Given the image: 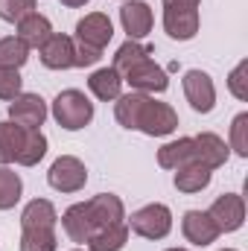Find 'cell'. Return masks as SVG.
Instances as JSON below:
<instances>
[{"instance_id":"6da1fadb","label":"cell","mask_w":248,"mask_h":251,"mask_svg":"<svg viewBox=\"0 0 248 251\" xmlns=\"http://www.w3.org/2000/svg\"><path fill=\"white\" fill-rule=\"evenodd\" d=\"M53 120L67 128V131H79V128H85V126L94 120V102L82 94V91H76V88H67L62 91L56 100H53Z\"/></svg>"},{"instance_id":"7a4b0ae2","label":"cell","mask_w":248,"mask_h":251,"mask_svg":"<svg viewBox=\"0 0 248 251\" xmlns=\"http://www.w3.org/2000/svg\"><path fill=\"white\" fill-rule=\"evenodd\" d=\"M125 225H128V231H134L143 240H164L173 231V210L167 204L155 201V204H146V207L134 210L125 219Z\"/></svg>"},{"instance_id":"3957f363","label":"cell","mask_w":248,"mask_h":251,"mask_svg":"<svg viewBox=\"0 0 248 251\" xmlns=\"http://www.w3.org/2000/svg\"><path fill=\"white\" fill-rule=\"evenodd\" d=\"M178 128V114L170 102H158L155 97L146 100L140 117H137V131L149 134V137H167Z\"/></svg>"},{"instance_id":"277c9868","label":"cell","mask_w":248,"mask_h":251,"mask_svg":"<svg viewBox=\"0 0 248 251\" xmlns=\"http://www.w3.org/2000/svg\"><path fill=\"white\" fill-rule=\"evenodd\" d=\"M123 82L131 85V91H140V94H149V97L152 94H164L170 88L167 70L155 62V59H143V62H137L134 67H128L123 73Z\"/></svg>"},{"instance_id":"5b68a950","label":"cell","mask_w":248,"mask_h":251,"mask_svg":"<svg viewBox=\"0 0 248 251\" xmlns=\"http://www.w3.org/2000/svg\"><path fill=\"white\" fill-rule=\"evenodd\" d=\"M47 181L50 187L59 190V193H79V190L88 184V170L79 158L73 155H62L53 161L50 173H47Z\"/></svg>"},{"instance_id":"8992f818","label":"cell","mask_w":248,"mask_h":251,"mask_svg":"<svg viewBox=\"0 0 248 251\" xmlns=\"http://www.w3.org/2000/svg\"><path fill=\"white\" fill-rule=\"evenodd\" d=\"M207 216L213 219V225L219 228V234L240 231L243 222H246V199H243L240 193H222V196L210 204Z\"/></svg>"},{"instance_id":"52a82bcc","label":"cell","mask_w":248,"mask_h":251,"mask_svg":"<svg viewBox=\"0 0 248 251\" xmlns=\"http://www.w3.org/2000/svg\"><path fill=\"white\" fill-rule=\"evenodd\" d=\"M184 97L193 111L210 114L216 108V85L204 70H187L184 73Z\"/></svg>"},{"instance_id":"ba28073f","label":"cell","mask_w":248,"mask_h":251,"mask_svg":"<svg viewBox=\"0 0 248 251\" xmlns=\"http://www.w3.org/2000/svg\"><path fill=\"white\" fill-rule=\"evenodd\" d=\"M85 210L94 222V231L97 228H111V225H123L125 222V207L120 201V196L114 193H99L94 199L85 201Z\"/></svg>"},{"instance_id":"9c48e42d","label":"cell","mask_w":248,"mask_h":251,"mask_svg":"<svg viewBox=\"0 0 248 251\" xmlns=\"http://www.w3.org/2000/svg\"><path fill=\"white\" fill-rule=\"evenodd\" d=\"M9 120L21 128H41L47 120V102L38 94H18L9 102Z\"/></svg>"},{"instance_id":"30bf717a","label":"cell","mask_w":248,"mask_h":251,"mask_svg":"<svg viewBox=\"0 0 248 251\" xmlns=\"http://www.w3.org/2000/svg\"><path fill=\"white\" fill-rule=\"evenodd\" d=\"M111 38H114V24L105 12H91L76 24V41H82L88 47L105 50Z\"/></svg>"},{"instance_id":"8fae6325","label":"cell","mask_w":248,"mask_h":251,"mask_svg":"<svg viewBox=\"0 0 248 251\" xmlns=\"http://www.w3.org/2000/svg\"><path fill=\"white\" fill-rule=\"evenodd\" d=\"M120 24H123V32L131 41L146 38L152 32V24H155L149 3H143V0H123V6H120Z\"/></svg>"},{"instance_id":"7c38bea8","label":"cell","mask_w":248,"mask_h":251,"mask_svg":"<svg viewBox=\"0 0 248 251\" xmlns=\"http://www.w3.org/2000/svg\"><path fill=\"white\" fill-rule=\"evenodd\" d=\"M164 29L173 41H190L198 32V9L193 6H164Z\"/></svg>"},{"instance_id":"4fadbf2b","label":"cell","mask_w":248,"mask_h":251,"mask_svg":"<svg viewBox=\"0 0 248 251\" xmlns=\"http://www.w3.org/2000/svg\"><path fill=\"white\" fill-rule=\"evenodd\" d=\"M38 53H41V64L44 67H50V70H67L76 62V41L70 35L53 32Z\"/></svg>"},{"instance_id":"5bb4252c","label":"cell","mask_w":248,"mask_h":251,"mask_svg":"<svg viewBox=\"0 0 248 251\" xmlns=\"http://www.w3.org/2000/svg\"><path fill=\"white\" fill-rule=\"evenodd\" d=\"M181 234H184L187 243L204 249L210 243H216L219 237V228L213 225V219L207 216V210H187L184 219H181Z\"/></svg>"},{"instance_id":"9a60e30c","label":"cell","mask_w":248,"mask_h":251,"mask_svg":"<svg viewBox=\"0 0 248 251\" xmlns=\"http://www.w3.org/2000/svg\"><path fill=\"white\" fill-rule=\"evenodd\" d=\"M193 146H196V161L204 164L207 170H219V167H225V161H228V155H231L228 143H225L219 134H213V131H201V134H196V137H193Z\"/></svg>"},{"instance_id":"2e32d148","label":"cell","mask_w":248,"mask_h":251,"mask_svg":"<svg viewBox=\"0 0 248 251\" xmlns=\"http://www.w3.org/2000/svg\"><path fill=\"white\" fill-rule=\"evenodd\" d=\"M50 35H53V24H50L44 15H38V12H29L26 18L18 21V38H21L29 50H41Z\"/></svg>"},{"instance_id":"e0dca14e","label":"cell","mask_w":248,"mask_h":251,"mask_svg":"<svg viewBox=\"0 0 248 251\" xmlns=\"http://www.w3.org/2000/svg\"><path fill=\"white\" fill-rule=\"evenodd\" d=\"M196 161V146H193V137H178V140H170L158 149V164L164 170H181L187 164Z\"/></svg>"},{"instance_id":"ac0fdd59","label":"cell","mask_w":248,"mask_h":251,"mask_svg":"<svg viewBox=\"0 0 248 251\" xmlns=\"http://www.w3.org/2000/svg\"><path fill=\"white\" fill-rule=\"evenodd\" d=\"M88 88H91V94H94L97 100H102V102H114V100L123 94V76H120L114 67H99V70L91 73Z\"/></svg>"},{"instance_id":"d6986e66","label":"cell","mask_w":248,"mask_h":251,"mask_svg":"<svg viewBox=\"0 0 248 251\" xmlns=\"http://www.w3.org/2000/svg\"><path fill=\"white\" fill-rule=\"evenodd\" d=\"M62 228L73 243H88V237L94 234V222H91V216H88V210H85V201L70 204V207L64 210L62 213Z\"/></svg>"},{"instance_id":"ffe728a7","label":"cell","mask_w":248,"mask_h":251,"mask_svg":"<svg viewBox=\"0 0 248 251\" xmlns=\"http://www.w3.org/2000/svg\"><path fill=\"white\" fill-rule=\"evenodd\" d=\"M210 178H213V170H207L204 164H198V161H193V164H187L181 170H175V190L178 193H187V196H193V193H201V190L210 184Z\"/></svg>"},{"instance_id":"44dd1931","label":"cell","mask_w":248,"mask_h":251,"mask_svg":"<svg viewBox=\"0 0 248 251\" xmlns=\"http://www.w3.org/2000/svg\"><path fill=\"white\" fill-rule=\"evenodd\" d=\"M146 100H149V94H140V91L120 94V97L114 100V117H117V123L123 126V128H131V131H134V128H137V117H140Z\"/></svg>"},{"instance_id":"7402d4cb","label":"cell","mask_w":248,"mask_h":251,"mask_svg":"<svg viewBox=\"0 0 248 251\" xmlns=\"http://www.w3.org/2000/svg\"><path fill=\"white\" fill-rule=\"evenodd\" d=\"M56 222L59 213L47 199H32L21 213V228H56Z\"/></svg>"},{"instance_id":"603a6c76","label":"cell","mask_w":248,"mask_h":251,"mask_svg":"<svg viewBox=\"0 0 248 251\" xmlns=\"http://www.w3.org/2000/svg\"><path fill=\"white\" fill-rule=\"evenodd\" d=\"M128 243V225H111V228H97L88 237V251H123Z\"/></svg>"},{"instance_id":"cb8c5ba5","label":"cell","mask_w":248,"mask_h":251,"mask_svg":"<svg viewBox=\"0 0 248 251\" xmlns=\"http://www.w3.org/2000/svg\"><path fill=\"white\" fill-rule=\"evenodd\" d=\"M44 155H47V137H44V131L41 128H24V140H21V149H18L15 164L35 167Z\"/></svg>"},{"instance_id":"d4e9b609","label":"cell","mask_w":248,"mask_h":251,"mask_svg":"<svg viewBox=\"0 0 248 251\" xmlns=\"http://www.w3.org/2000/svg\"><path fill=\"white\" fill-rule=\"evenodd\" d=\"M152 53H155V50H152L149 44H140V41H131V38H128L125 44L117 47V53H114V64H111V67L123 76L125 70H128V67H134L137 62L152 59Z\"/></svg>"},{"instance_id":"484cf974","label":"cell","mask_w":248,"mask_h":251,"mask_svg":"<svg viewBox=\"0 0 248 251\" xmlns=\"http://www.w3.org/2000/svg\"><path fill=\"white\" fill-rule=\"evenodd\" d=\"M21 140H24V128L12 120H3L0 123V167H9L15 164L18 158V149H21Z\"/></svg>"},{"instance_id":"4316f807","label":"cell","mask_w":248,"mask_h":251,"mask_svg":"<svg viewBox=\"0 0 248 251\" xmlns=\"http://www.w3.org/2000/svg\"><path fill=\"white\" fill-rule=\"evenodd\" d=\"M21 251H56V228H21Z\"/></svg>"},{"instance_id":"83f0119b","label":"cell","mask_w":248,"mask_h":251,"mask_svg":"<svg viewBox=\"0 0 248 251\" xmlns=\"http://www.w3.org/2000/svg\"><path fill=\"white\" fill-rule=\"evenodd\" d=\"M21 193H24L21 176L9 167H0V210H12L21 201Z\"/></svg>"},{"instance_id":"f1b7e54d","label":"cell","mask_w":248,"mask_h":251,"mask_svg":"<svg viewBox=\"0 0 248 251\" xmlns=\"http://www.w3.org/2000/svg\"><path fill=\"white\" fill-rule=\"evenodd\" d=\"M29 59V47L18 38V35H6L0 38V67H15L21 70Z\"/></svg>"},{"instance_id":"f546056e","label":"cell","mask_w":248,"mask_h":251,"mask_svg":"<svg viewBox=\"0 0 248 251\" xmlns=\"http://www.w3.org/2000/svg\"><path fill=\"white\" fill-rule=\"evenodd\" d=\"M228 149H234L240 158H248V111H243V114H237V117H234Z\"/></svg>"},{"instance_id":"4dcf8cb0","label":"cell","mask_w":248,"mask_h":251,"mask_svg":"<svg viewBox=\"0 0 248 251\" xmlns=\"http://www.w3.org/2000/svg\"><path fill=\"white\" fill-rule=\"evenodd\" d=\"M29 12H35V0H0V21L6 24H18Z\"/></svg>"},{"instance_id":"1f68e13d","label":"cell","mask_w":248,"mask_h":251,"mask_svg":"<svg viewBox=\"0 0 248 251\" xmlns=\"http://www.w3.org/2000/svg\"><path fill=\"white\" fill-rule=\"evenodd\" d=\"M21 73L15 70V67H0V100H6V102H12L18 94H24L21 91Z\"/></svg>"},{"instance_id":"d6a6232c","label":"cell","mask_w":248,"mask_h":251,"mask_svg":"<svg viewBox=\"0 0 248 251\" xmlns=\"http://www.w3.org/2000/svg\"><path fill=\"white\" fill-rule=\"evenodd\" d=\"M228 91L237 97V100H248V62H240L234 70H231V76H228Z\"/></svg>"},{"instance_id":"836d02e7","label":"cell","mask_w":248,"mask_h":251,"mask_svg":"<svg viewBox=\"0 0 248 251\" xmlns=\"http://www.w3.org/2000/svg\"><path fill=\"white\" fill-rule=\"evenodd\" d=\"M73 41H76V38H73ZM99 59H102V50L76 41V62H73V67H91V64H97Z\"/></svg>"},{"instance_id":"e575fe53","label":"cell","mask_w":248,"mask_h":251,"mask_svg":"<svg viewBox=\"0 0 248 251\" xmlns=\"http://www.w3.org/2000/svg\"><path fill=\"white\" fill-rule=\"evenodd\" d=\"M198 3L201 0H164V6H193V9H198Z\"/></svg>"},{"instance_id":"d590c367","label":"cell","mask_w":248,"mask_h":251,"mask_svg":"<svg viewBox=\"0 0 248 251\" xmlns=\"http://www.w3.org/2000/svg\"><path fill=\"white\" fill-rule=\"evenodd\" d=\"M67 9H79V6H85V3H91V0H62Z\"/></svg>"},{"instance_id":"8d00e7d4","label":"cell","mask_w":248,"mask_h":251,"mask_svg":"<svg viewBox=\"0 0 248 251\" xmlns=\"http://www.w3.org/2000/svg\"><path fill=\"white\" fill-rule=\"evenodd\" d=\"M167 251H187V249H167Z\"/></svg>"},{"instance_id":"74e56055","label":"cell","mask_w":248,"mask_h":251,"mask_svg":"<svg viewBox=\"0 0 248 251\" xmlns=\"http://www.w3.org/2000/svg\"><path fill=\"white\" fill-rule=\"evenodd\" d=\"M222 251H237V249H222Z\"/></svg>"},{"instance_id":"f35d334b","label":"cell","mask_w":248,"mask_h":251,"mask_svg":"<svg viewBox=\"0 0 248 251\" xmlns=\"http://www.w3.org/2000/svg\"><path fill=\"white\" fill-rule=\"evenodd\" d=\"M73 251H82V249H73Z\"/></svg>"}]
</instances>
